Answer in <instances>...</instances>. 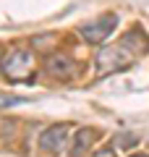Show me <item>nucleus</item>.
I'll return each instance as SVG.
<instances>
[{"instance_id":"f257e3e1","label":"nucleus","mask_w":149,"mask_h":157,"mask_svg":"<svg viewBox=\"0 0 149 157\" xmlns=\"http://www.w3.org/2000/svg\"><path fill=\"white\" fill-rule=\"evenodd\" d=\"M149 52V39L144 32H128L126 37L113 47H105V50L97 55V66L99 73H110V71H120V68L131 66L139 55Z\"/></svg>"},{"instance_id":"f03ea898","label":"nucleus","mask_w":149,"mask_h":157,"mask_svg":"<svg viewBox=\"0 0 149 157\" xmlns=\"http://www.w3.org/2000/svg\"><path fill=\"white\" fill-rule=\"evenodd\" d=\"M3 71H6V76L13 78V81H24V78H29V76H32V71H34L32 52H26V50L11 52L8 60L3 63Z\"/></svg>"},{"instance_id":"7ed1b4c3","label":"nucleus","mask_w":149,"mask_h":157,"mask_svg":"<svg viewBox=\"0 0 149 157\" xmlns=\"http://www.w3.org/2000/svg\"><path fill=\"white\" fill-rule=\"evenodd\" d=\"M115 24H118V16L107 13V16L97 18V21H92V24H84L81 26V37L86 39L89 45H99V42H105V39L113 34Z\"/></svg>"},{"instance_id":"20e7f679","label":"nucleus","mask_w":149,"mask_h":157,"mask_svg":"<svg viewBox=\"0 0 149 157\" xmlns=\"http://www.w3.org/2000/svg\"><path fill=\"white\" fill-rule=\"evenodd\" d=\"M66 136H68V126H52V128H47L42 136H39V149L44 152H60L63 144H66Z\"/></svg>"},{"instance_id":"39448f33","label":"nucleus","mask_w":149,"mask_h":157,"mask_svg":"<svg viewBox=\"0 0 149 157\" xmlns=\"http://www.w3.org/2000/svg\"><path fill=\"white\" fill-rule=\"evenodd\" d=\"M47 71H50V76H55V78H71L73 71H76V63L66 55H52L47 60Z\"/></svg>"},{"instance_id":"423d86ee","label":"nucleus","mask_w":149,"mask_h":157,"mask_svg":"<svg viewBox=\"0 0 149 157\" xmlns=\"http://www.w3.org/2000/svg\"><path fill=\"white\" fill-rule=\"evenodd\" d=\"M94 141H97V131L94 128H81L76 134V141H73V157H81V152H86Z\"/></svg>"},{"instance_id":"0eeeda50","label":"nucleus","mask_w":149,"mask_h":157,"mask_svg":"<svg viewBox=\"0 0 149 157\" xmlns=\"http://www.w3.org/2000/svg\"><path fill=\"white\" fill-rule=\"evenodd\" d=\"M113 141H115L118 147H123V149H128V147H133V144L139 141V136H136V134H118Z\"/></svg>"},{"instance_id":"6e6552de","label":"nucleus","mask_w":149,"mask_h":157,"mask_svg":"<svg viewBox=\"0 0 149 157\" xmlns=\"http://www.w3.org/2000/svg\"><path fill=\"white\" fill-rule=\"evenodd\" d=\"M55 42H58V37H55V34H44V37H34V39H32V45H34V47H42V45H55Z\"/></svg>"},{"instance_id":"1a4fd4ad","label":"nucleus","mask_w":149,"mask_h":157,"mask_svg":"<svg viewBox=\"0 0 149 157\" xmlns=\"http://www.w3.org/2000/svg\"><path fill=\"white\" fill-rule=\"evenodd\" d=\"M94 157H115V152H113V149H107V147H102V149H97V152H94Z\"/></svg>"},{"instance_id":"9d476101","label":"nucleus","mask_w":149,"mask_h":157,"mask_svg":"<svg viewBox=\"0 0 149 157\" xmlns=\"http://www.w3.org/2000/svg\"><path fill=\"white\" fill-rule=\"evenodd\" d=\"M16 102H21V100H16V97H0V107H6V105H16Z\"/></svg>"},{"instance_id":"9b49d317","label":"nucleus","mask_w":149,"mask_h":157,"mask_svg":"<svg viewBox=\"0 0 149 157\" xmlns=\"http://www.w3.org/2000/svg\"><path fill=\"white\" fill-rule=\"evenodd\" d=\"M131 157H147V155H131Z\"/></svg>"},{"instance_id":"f8f14e48","label":"nucleus","mask_w":149,"mask_h":157,"mask_svg":"<svg viewBox=\"0 0 149 157\" xmlns=\"http://www.w3.org/2000/svg\"><path fill=\"white\" fill-rule=\"evenodd\" d=\"M0 58H3V50H0Z\"/></svg>"}]
</instances>
